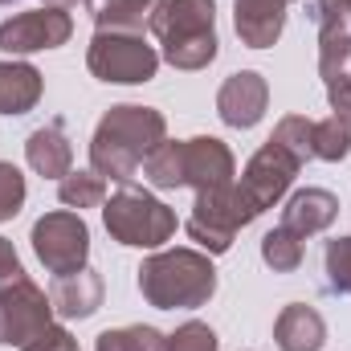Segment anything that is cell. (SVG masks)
<instances>
[{
  "label": "cell",
  "instance_id": "cell-1",
  "mask_svg": "<svg viewBox=\"0 0 351 351\" xmlns=\"http://www.w3.org/2000/svg\"><path fill=\"white\" fill-rule=\"evenodd\" d=\"M164 135H168V123L156 106H135V102L110 106L102 123L94 127L90 168L102 180L131 184V176L143 168V160L164 143Z\"/></svg>",
  "mask_w": 351,
  "mask_h": 351
},
{
  "label": "cell",
  "instance_id": "cell-2",
  "mask_svg": "<svg viewBox=\"0 0 351 351\" xmlns=\"http://www.w3.org/2000/svg\"><path fill=\"white\" fill-rule=\"evenodd\" d=\"M0 348L21 351H78L74 335L53 323V302L25 274L0 282Z\"/></svg>",
  "mask_w": 351,
  "mask_h": 351
},
{
  "label": "cell",
  "instance_id": "cell-3",
  "mask_svg": "<svg viewBox=\"0 0 351 351\" xmlns=\"http://www.w3.org/2000/svg\"><path fill=\"white\" fill-rule=\"evenodd\" d=\"M139 290L156 311H196L217 294V269L208 254L164 250L139 265Z\"/></svg>",
  "mask_w": 351,
  "mask_h": 351
},
{
  "label": "cell",
  "instance_id": "cell-4",
  "mask_svg": "<svg viewBox=\"0 0 351 351\" xmlns=\"http://www.w3.org/2000/svg\"><path fill=\"white\" fill-rule=\"evenodd\" d=\"M217 4L213 0H164L152 16V33L160 37V58L176 70H204L217 58Z\"/></svg>",
  "mask_w": 351,
  "mask_h": 351
},
{
  "label": "cell",
  "instance_id": "cell-5",
  "mask_svg": "<svg viewBox=\"0 0 351 351\" xmlns=\"http://www.w3.org/2000/svg\"><path fill=\"white\" fill-rule=\"evenodd\" d=\"M102 221L119 245H135V250H160L176 233V213L164 200H156L147 188H135V184H123L102 204Z\"/></svg>",
  "mask_w": 351,
  "mask_h": 351
},
{
  "label": "cell",
  "instance_id": "cell-6",
  "mask_svg": "<svg viewBox=\"0 0 351 351\" xmlns=\"http://www.w3.org/2000/svg\"><path fill=\"white\" fill-rule=\"evenodd\" d=\"M86 66L98 82H119V86H139L152 82L160 70L156 45L143 41V33H114L98 29L86 49Z\"/></svg>",
  "mask_w": 351,
  "mask_h": 351
},
{
  "label": "cell",
  "instance_id": "cell-7",
  "mask_svg": "<svg viewBox=\"0 0 351 351\" xmlns=\"http://www.w3.org/2000/svg\"><path fill=\"white\" fill-rule=\"evenodd\" d=\"M250 221H258V217L241 200L237 184L208 188V192H196V204H192V217H188V237L196 245H204L208 254H229L237 229H245Z\"/></svg>",
  "mask_w": 351,
  "mask_h": 351
},
{
  "label": "cell",
  "instance_id": "cell-8",
  "mask_svg": "<svg viewBox=\"0 0 351 351\" xmlns=\"http://www.w3.org/2000/svg\"><path fill=\"white\" fill-rule=\"evenodd\" d=\"M33 254L37 262L45 265L49 274H78L86 269L90 258V229L86 221L70 208L62 213H45L37 225H33Z\"/></svg>",
  "mask_w": 351,
  "mask_h": 351
},
{
  "label": "cell",
  "instance_id": "cell-9",
  "mask_svg": "<svg viewBox=\"0 0 351 351\" xmlns=\"http://www.w3.org/2000/svg\"><path fill=\"white\" fill-rule=\"evenodd\" d=\"M298 168H302V160H298V156H290L282 143H274V139H269L262 152L245 164V176H241V184H237V192H241V200L250 204V213H254V217H262L274 200H282V196H286V188L294 184Z\"/></svg>",
  "mask_w": 351,
  "mask_h": 351
},
{
  "label": "cell",
  "instance_id": "cell-10",
  "mask_svg": "<svg viewBox=\"0 0 351 351\" xmlns=\"http://www.w3.org/2000/svg\"><path fill=\"white\" fill-rule=\"evenodd\" d=\"M74 33V21L66 8H33V12H16L0 25V49L4 53H37V49H58L66 45Z\"/></svg>",
  "mask_w": 351,
  "mask_h": 351
},
{
  "label": "cell",
  "instance_id": "cell-11",
  "mask_svg": "<svg viewBox=\"0 0 351 351\" xmlns=\"http://www.w3.org/2000/svg\"><path fill=\"white\" fill-rule=\"evenodd\" d=\"M306 12L319 25V74L335 82L351 66V0H306Z\"/></svg>",
  "mask_w": 351,
  "mask_h": 351
},
{
  "label": "cell",
  "instance_id": "cell-12",
  "mask_svg": "<svg viewBox=\"0 0 351 351\" xmlns=\"http://www.w3.org/2000/svg\"><path fill=\"white\" fill-rule=\"evenodd\" d=\"M265 106H269V86H265L262 74H254V70L229 74L225 86H221V94H217V110H221V119H225L229 127H237V131L258 127L262 114H265Z\"/></svg>",
  "mask_w": 351,
  "mask_h": 351
},
{
  "label": "cell",
  "instance_id": "cell-13",
  "mask_svg": "<svg viewBox=\"0 0 351 351\" xmlns=\"http://www.w3.org/2000/svg\"><path fill=\"white\" fill-rule=\"evenodd\" d=\"M233 184V152L213 139V135H196L184 139V188L208 192V188H229Z\"/></svg>",
  "mask_w": 351,
  "mask_h": 351
},
{
  "label": "cell",
  "instance_id": "cell-14",
  "mask_svg": "<svg viewBox=\"0 0 351 351\" xmlns=\"http://www.w3.org/2000/svg\"><path fill=\"white\" fill-rule=\"evenodd\" d=\"M25 160L37 176H49V180H66L74 172V147L66 139V123L62 119H49L45 127H37L25 143Z\"/></svg>",
  "mask_w": 351,
  "mask_h": 351
},
{
  "label": "cell",
  "instance_id": "cell-15",
  "mask_svg": "<svg viewBox=\"0 0 351 351\" xmlns=\"http://www.w3.org/2000/svg\"><path fill=\"white\" fill-rule=\"evenodd\" d=\"M335 217H339V200H335L327 188H302V192H294V196L286 200V208H282V225H286L290 233H298L302 241L315 237V233H323V229H331Z\"/></svg>",
  "mask_w": 351,
  "mask_h": 351
},
{
  "label": "cell",
  "instance_id": "cell-16",
  "mask_svg": "<svg viewBox=\"0 0 351 351\" xmlns=\"http://www.w3.org/2000/svg\"><path fill=\"white\" fill-rule=\"evenodd\" d=\"M237 12H233V25H237V37L250 45V49H269L282 29H286V4L290 0H233Z\"/></svg>",
  "mask_w": 351,
  "mask_h": 351
},
{
  "label": "cell",
  "instance_id": "cell-17",
  "mask_svg": "<svg viewBox=\"0 0 351 351\" xmlns=\"http://www.w3.org/2000/svg\"><path fill=\"white\" fill-rule=\"evenodd\" d=\"M102 278L94 269H78V274H62L53 278L49 286V302H53V315L62 319H90L98 306H102Z\"/></svg>",
  "mask_w": 351,
  "mask_h": 351
},
{
  "label": "cell",
  "instance_id": "cell-18",
  "mask_svg": "<svg viewBox=\"0 0 351 351\" xmlns=\"http://www.w3.org/2000/svg\"><path fill=\"white\" fill-rule=\"evenodd\" d=\"M274 343L282 351H323L327 323H323V315L315 306L290 302V306H282V315L274 323Z\"/></svg>",
  "mask_w": 351,
  "mask_h": 351
},
{
  "label": "cell",
  "instance_id": "cell-19",
  "mask_svg": "<svg viewBox=\"0 0 351 351\" xmlns=\"http://www.w3.org/2000/svg\"><path fill=\"white\" fill-rule=\"evenodd\" d=\"M98 29L114 33H143L152 29V16L164 8V0H86Z\"/></svg>",
  "mask_w": 351,
  "mask_h": 351
},
{
  "label": "cell",
  "instance_id": "cell-20",
  "mask_svg": "<svg viewBox=\"0 0 351 351\" xmlns=\"http://www.w3.org/2000/svg\"><path fill=\"white\" fill-rule=\"evenodd\" d=\"M41 102V74L29 62H0V114H29Z\"/></svg>",
  "mask_w": 351,
  "mask_h": 351
},
{
  "label": "cell",
  "instance_id": "cell-21",
  "mask_svg": "<svg viewBox=\"0 0 351 351\" xmlns=\"http://www.w3.org/2000/svg\"><path fill=\"white\" fill-rule=\"evenodd\" d=\"M262 258L274 274H294L302 265V258H306V245H302L298 233H290L286 225H278L274 233L262 237Z\"/></svg>",
  "mask_w": 351,
  "mask_h": 351
},
{
  "label": "cell",
  "instance_id": "cell-22",
  "mask_svg": "<svg viewBox=\"0 0 351 351\" xmlns=\"http://www.w3.org/2000/svg\"><path fill=\"white\" fill-rule=\"evenodd\" d=\"M143 176L156 184V188H184V143H160L147 160H143Z\"/></svg>",
  "mask_w": 351,
  "mask_h": 351
},
{
  "label": "cell",
  "instance_id": "cell-23",
  "mask_svg": "<svg viewBox=\"0 0 351 351\" xmlns=\"http://www.w3.org/2000/svg\"><path fill=\"white\" fill-rule=\"evenodd\" d=\"M58 196L66 208H102L106 204V184L98 172H70L62 184H58Z\"/></svg>",
  "mask_w": 351,
  "mask_h": 351
},
{
  "label": "cell",
  "instance_id": "cell-24",
  "mask_svg": "<svg viewBox=\"0 0 351 351\" xmlns=\"http://www.w3.org/2000/svg\"><path fill=\"white\" fill-rule=\"evenodd\" d=\"M311 152H315V160H327V164H335V160H343L351 152V127L343 119H319L315 123V139H311Z\"/></svg>",
  "mask_w": 351,
  "mask_h": 351
},
{
  "label": "cell",
  "instance_id": "cell-25",
  "mask_svg": "<svg viewBox=\"0 0 351 351\" xmlns=\"http://www.w3.org/2000/svg\"><path fill=\"white\" fill-rule=\"evenodd\" d=\"M160 343H164V335H160L156 327L135 323V327H114V331H102V335H98V348H94V351H160Z\"/></svg>",
  "mask_w": 351,
  "mask_h": 351
},
{
  "label": "cell",
  "instance_id": "cell-26",
  "mask_svg": "<svg viewBox=\"0 0 351 351\" xmlns=\"http://www.w3.org/2000/svg\"><path fill=\"white\" fill-rule=\"evenodd\" d=\"M274 143H282L290 156H298L302 164L306 160H315V152H311V139H315V123L306 119V114H286L278 127H274V135H269Z\"/></svg>",
  "mask_w": 351,
  "mask_h": 351
},
{
  "label": "cell",
  "instance_id": "cell-27",
  "mask_svg": "<svg viewBox=\"0 0 351 351\" xmlns=\"http://www.w3.org/2000/svg\"><path fill=\"white\" fill-rule=\"evenodd\" d=\"M323 269H327V290L331 294H351V237H335L323 250Z\"/></svg>",
  "mask_w": 351,
  "mask_h": 351
},
{
  "label": "cell",
  "instance_id": "cell-28",
  "mask_svg": "<svg viewBox=\"0 0 351 351\" xmlns=\"http://www.w3.org/2000/svg\"><path fill=\"white\" fill-rule=\"evenodd\" d=\"M160 351H217V331L208 323H200V319H188L172 335H164Z\"/></svg>",
  "mask_w": 351,
  "mask_h": 351
},
{
  "label": "cell",
  "instance_id": "cell-29",
  "mask_svg": "<svg viewBox=\"0 0 351 351\" xmlns=\"http://www.w3.org/2000/svg\"><path fill=\"white\" fill-rule=\"evenodd\" d=\"M25 204V176L12 164H0V221H12Z\"/></svg>",
  "mask_w": 351,
  "mask_h": 351
},
{
  "label": "cell",
  "instance_id": "cell-30",
  "mask_svg": "<svg viewBox=\"0 0 351 351\" xmlns=\"http://www.w3.org/2000/svg\"><path fill=\"white\" fill-rule=\"evenodd\" d=\"M327 98H331L335 119H343V123L351 127V74L335 78V82H327Z\"/></svg>",
  "mask_w": 351,
  "mask_h": 351
},
{
  "label": "cell",
  "instance_id": "cell-31",
  "mask_svg": "<svg viewBox=\"0 0 351 351\" xmlns=\"http://www.w3.org/2000/svg\"><path fill=\"white\" fill-rule=\"evenodd\" d=\"M21 274H25V269H21V258H16L12 241L0 237V282H12V278H21Z\"/></svg>",
  "mask_w": 351,
  "mask_h": 351
},
{
  "label": "cell",
  "instance_id": "cell-32",
  "mask_svg": "<svg viewBox=\"0 0 351 351\" xmlns=\"http://www.w3.org/2000/svg\"><path fill=\"white\" fill-rule=\"evenodd\" d=\"M49 8H70V4H78V0H45Z\"/></svg>",
  "mask_w": 351,
  "mask_h": 351
},
{
  "label": "cell",
  "instance_id": "cell-33",
  "mask_svg": "<svg viewBox=\"0 0 351 351\" xmlns=\"http://www.w3.org/2000/svg\"><path fill=\"white\" fill-rule=\"evenodd\" d=\"M0 4H12V0H0Z\"/></svg>",
  "mask_w": 351,
  "mask_h": 351
},
{
  "label": "cell",
  "instance_id": "cell-34",
  "mask_svg": "<svg viewBox=\"0 0 351 351\" xmlns=\"http://www.w3.org/2000/svg\"><path fill=\"white\" fill-rule=\"evenodd\" d=\"M348 74H351V66H348Z\"/></svg>",
  "mask_w": 351,
  "mask_h": 351
}]
</instances>
